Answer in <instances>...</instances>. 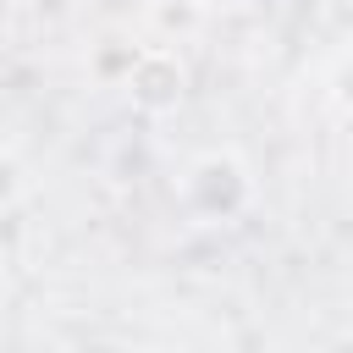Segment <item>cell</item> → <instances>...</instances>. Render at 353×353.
<instances>
[{"label": "cell", "instance_id": "cell-1", "mask_svg": "<svg viewBox=\"0 0 353 353\" xmlns=\"http://www.w3.org/2000/svg\"><path fill=\"white\" fill-rule=\"evenodd\" d=\"M254 204H259V182H254V165L237 149H204L176 176V210L199 232L237 226Z\"/></svg>", "mask_w": 353, "mask_h": 353}, {"label": "cell", "instance_id": "cell-2", "mask_svg": "<svg viewBox=\"0 0 353 353\" xmlns=\"http://www.w3.org/2000/svg\"><path fill=\"white\" fill-rule=\"evenodd\" d=\"M127 99L143 110V116H165V110H176L182 105V94H188V72H182V61H176V50H138L132 61H127Z\"/></svg>", "mask_w": 353, "mask_h": 353}, {"label": "cell", "instance_id": "cell-3", "mask_svg": "<svg viewBox=\"0 0 353 353\" xmlns=\"http://www.w3.org/2000/svg\"><path fill=\"white\" fill-rule=\"evenodd\" d=\"M331 105L342 116H353V50H342L336 66H331Z\"/></svg>", "mask_w": 353, "mask_h": 353}, {"label": "cell", "instance_id": "cell-4", "mask_svg": "<svg viewBox=\"0 0 353 353\" xmlns=\"http://www.w3.org/2000/svg\"><path fill=\"white\" fill-rule=\"evenodd\" d=\"M193 11H248L254 0H188Z\"/></svg>", "mask_w": 353, "mask_h": 353}, {"label": "cell", "instance_id": "cell-5", "mask_svg": "<svg viewBox=\"0 0 353 353\" xmlns=\"http://www.w3.org/2000/svg\"><path fill=\"white\" fill-rule=\"evenodd\" d=\"M11 6H28V0H11Z\"/></svg>", "mask_w": 353, "mask_h": 353}]
</instances>
